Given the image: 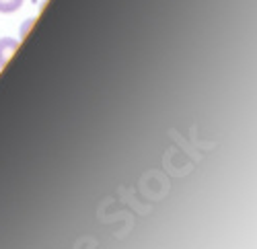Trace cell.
Returning a JSON list of instances; mask_svg holds the SVG:
<instances>
[{"instance_id":"6da1fadb","label":"cell","mask_w":257,"mask_h":249,"mask_svg":"<svg viewBox=\"0 0 257 249\" xmlns=\"http://www.w3.org/2000/svg\"><path fill=\"white\" fill-rule=\"evenodd\" d=\"M17 50H19V39L0 37V68H5L9 64V60L15 56Z\"/></svg>"},{"instance_id":"7a4b0ae2","label":"cell","mask_w":257,"mask_h":249,"mask_svg":"<svg viewBox=\"0 0 257 249\" xmlns=\"http://www.w3.org/2000/svg\"><path fill=\"white\" fill-rule=\"evenodd\" d=\"M21 7H23V0H0V13L3 15L17 13Z\"/></svg>"},{"instance_id":"3957f363","label":"cell","mask_w":257,"mask_h":249,"mask_svg":"<svg viewBox=\"0 0 257 249\" xmlns=\"http://www.w3.org/2000/svg\"><path fill=\"white\" fill-rule=\"evenodd\" d=\"M35 25V17H29V19H25L23 21V25H21V33H19V39H25L27 35H29V31H31V27Z\"/></svg>"}]
</instances>
